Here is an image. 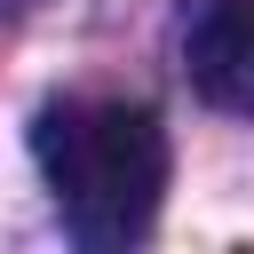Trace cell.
<instances>
[{
  "mask_svg": "<svg viewBox=\"0 0 254 254\" xmlns=\"http://www.w3.org/2000/svg\"><path fill=\"white\" fill-rule=\"evenodd\" d=\"M40 175L64 206V230L95 254L135 246L167 198V127L151 103H48L32 127Z\"/></svg>",
  "mask_w": 254,
  "mask_h": 254,
  "instance_id": "6da1fadb",
  "label": "cell"
},
{
  "mask_svg": "<svg viewBox=\"0 0 254 254\" xmlns=\"http://www.w3.org/2000/svg\"><path fill=\"white\" fill-rule=\"evenodd\" d=\"M183 71L214 111H254V0H206L183 32Z\"/></svg>",
  "mask_w": 254,
  "mask_h": 254,
  "instance_id": "7a4b0ae2",
  "label": "cell"
}]
</instances>
